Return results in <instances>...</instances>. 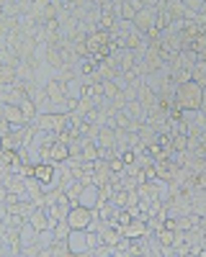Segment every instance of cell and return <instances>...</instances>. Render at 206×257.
I'll list each match as a JSON object with an SVG mask.
<instances>
[{
	"label": "cell",
	"mask_w": 206,
	"mask_h": 257,
	"mask_svg": "<svg viewBox=\"0 0 206 257\" xmlns=\"http://www.w3.org/2000/svg\"><path fill=\"white\" fill-rule=\"evenodd\" d=\"M203 103V85L196 80L188 82H178L175 88V105H180L183 111H201Z\"/></svg>",
	"instance_id": "6da1fadb"
},
{
	"label": "cell",
	"mask_w": 206,
	"mask_h": 257,
	"mask_svg": "<svg viewBox=\"0 0 206 257\" xmlns=\"http://www.w3.org/2000/svg\"><path fill=\"white\" fill-rule=\"evenodd\" d=\"M95 219H98V211L95 208H88V206H82V203H72L65 221L70 224V229H90Z\"/></svg>",
	"instance_id": "7a4b0ae2"
},
{
	"label": "cell",
	"mask_w": 206,
	"mask_h": 257,
	"mask_svg": "<svg viewBox=\"0 0 206 257\" xmlns=\"http://www.w3.org/2000/svg\"><path fill=\"white\" fill-rule=\"evenodd\" d=\"M36 128H41V132H52V134H59L62 128H65L67 123V113H54V111H44V113H36V118L31 121Z\"/></svg>",
	"instance_id": "3957f363"
},
{
	"label": "cell",
	"mask_w": 206,
	"mask_h": 257,
	"mask_svg": "<svg viewBox=\"0 0 206 257\" xmlns=\"http://www.w3.org/2000/svg\"><path fill=\"white\" fill-rule=\"evenodd\" d=\"M109 59H111V64H114V70H116L119 75H124V72H127L132 64L137 62V52H134V49H116Z\"/></svg>",
	"instance_id": "277c9868"
},
{
	"label": "cell",
	"mask_w": 206,
	"mask_h": 257,
	"mask_svg": "<svg viewBox=\"0 0 206 257\" xmlns=\"http://www.w3.org/2000/svg\"><path fill=\"white\" fill-rule=\"evenodd\" d=\"M34 178L41 183V185H49V183H57V165L44 160V162H36L34 165Z\"/></svg>",
	"instance_id": "5b68a950"
},
{
	"label": "cell",
	"mask_w": 206,
	"mask_h": 257,
	"mask_svg": "<svg viewBox=\"0 0 206 257\" xmlns=\"http://www.w3.org/2000/svg\"><path fill=\"white\" fill-rule=\"evenodd\" d=\"M0 113L6 116V121H11V123H13V128H16V126H24V123H29L18 103H0Z\"/></svg>",
	"instance_id": "8992f818"
},
{
	"label": "cell",
	"mask_w": 206,
	"mask_h": 257,
	"mask_svg": "<svg viewBox=\"0 0 206 257\" xmlns=\"http://www.w3.org/2000/svg\"><path fill=\"white\" fill-rule=\"evenodd\" d=\"M29 224H31L39 234H41V231L54 229V224H52V219H49L47 208H34V211H31V216H29Z\"/></svg>",
	"instance_id": "52a82bcc"
},
{
	"label": "cell",
	"mask_w": 206,
	"mask_h": 257,
	"mask_svg": "<svg viewBox=\"0 0 206 257\" xmlns=\"http://www.w3.org/2000/svg\"><path fill=\"white\" fill-rule=\"evenodd\" d=\"M155 13H157L155 8H147V6H144V8H142V11H139V13L132 18L134 29H137V31H142V34H147V31H150V26L155 24Z\"/></svg>",
	"instance_id": "ba28073f"
},
{
	"label": "cell",
	"mask_w": 206,
	"mask_h": 257,
	"mask_svg": "<svg viewBox=\"0 0 206 257\" xmlns=\"http://www.w3.org/2000/svg\"><path fill=\"white\" fill-rule=\"evenodd\" d=\"M67 160H70V144L62 142V139H54L52 147H49V162L62 165V162H67Z\"/></svg>",
	"instance_id": "9c48e42d"
},
{
	"label": "cell",
	"mask_w": 206,
	"mask_h": 257,
	"mask_svg": "<svg viewBox=\"0 0 206 257\" xmlns=\"http://www.w3.org/2000/svg\"><path fill=\"white\" fill-rule=\"evenodd\" d=\"M93 139H95L98 147H116V128L109 126V123H100L95 128V137Z\"/></svg>",
	"instance_id": "30bf717a"
},
{
	"label": "cell",
	"mask_w": 206,
	"mask_h": 257,
	"mask_svg": "<svg viewBox=\"0 0 206 257\" xmlns=\"http://www.w3.org/2000/svg\"><path fill=\"white\" fill-rule=\"evenodd\" d=\"M147 231H150L147 221H139V219H132V224H127V226L121 229V234H124V237H129V239H139Z\"/></svg>",
	"instance_id": "8fae6325"
},
{
	"label": "cell",
	"mask_w": 206,
	"mask_h": 257,
	"mask_svg": "<svg viewBox=\"0 0 206 257\" xmlns=\"http://www.w3.org/2000/svg\"><path fill=\"white\" fill-rule=\"evenodd\" d=\"M70 242L67 239H52V244L44 249V257H70Z\"/></svg>",
	"instance_id": "7c38bea8"
},
{
	"label": "cell",
	"mask_w": 206,
	"mask_h": 257,
	"mask_svg": "<svg viewBox=\"0 0 206 257\" xmlns=\"http://www.w3.org/2000/svg\"><path fill=\"white\" fill-rule=\"evenodd\" d=\"M80 160H85V162H95L98 160L95 139H80Z\"/></svg>",
	"instance_id": "4fadbf2b"
},
{
	"label": "cell",
	"mask_w": 206,
	"mask_h": 257,
	"mask_svg": "<svg viewBox=\"0 0 206 257\" xmlns=\"http://www.w3.org/2000/svg\"><path fill=\"white\" fill-rule=\"evenodd\" d=\"M80 203H82V206H88V208H98V185H95V183H90V185L82 188V193H80Z\"/></svg>",
	"instance_id": "5bb4252c"
},
{
	"label": "cell",
	"mask_w": 206,
	"mask_h": 257,
	"mask_svg": "<svg viewBox=\"0 0 206 257\" xmlns=\"http://www.w3.org/2000/svg\"><path fill=\"white\" fill-rule=\"evenodd\" d=\"M155 237H157L160 247H173V244H175V237H178V231H173V229H168V226H160V229L155 231Z\"/></svg>",
	"instance_id": "9a60e30c"
},
{
	"label": "cell",
	"mask_w": 206,
	"mask_h": 257,
	"mask_svg": "<svg viewBox=\"0 0 206 257\" xmlns=\"http://www.w3.org/2000/svg\"><path fill=\"white\" fill-rule=\"evenodd\" d=\"M70 231H72V229H70V224H67L65 219L57 221V224H54V229H52L54 239H67V237H70Z\"/></svg>",
	"instance_id": "2e32d148"
},
{
	"label": "cell",
	"mask_w": 206,
	"mask_h": 257,
	"mask_svg": "<svg viewBox=\"0 0 206 257\" xmlns=\"http://www.w3.org/2000/svg\"><path fill=\"white\" fill-rule=\"evenodd\" d=\"M124 167H127V165H124V160H121L119 155L109 160V170H111L114 175H121V173H124Z\"/></svg>",
	"instance_id": "e0dca14e"
},
{
	"label": "cell",
	"mask_w": 206,
	"mask_h": 257,
	"mask_svg": "<svg viewBox=\"0 0 206 257\" xmlns=\"http://www.w3.org/2000/svg\"><path fill=\"white\" fill-rule=\"evenodd\" d=\"M11 132H13V123H11V121H6V116L0 113V137H8Z\"/></svg>",
	"instance_id": "ac0fdd59"
},
{
	"label": "cell",
	"mask_w": 206,
	"mask_h": 257,
	"mask_svg": "<svg viewBox=\"0 0 206 257\" xmlns=\"http://www.w3.org/2000/svg\"><path fill=\"white\" fill-rule=\"evenodd\" d=\"M8 193H11V190H8V185H6V183H0V203H6Z\"/></svg>",
	"instance_id": "d6986e66"
},
{
	"label": "cell",
	"mask_w": 206,
	"mask_h": 257,
	"mask_svg": "<svg viewBox=\"0 0 206 257\" xmlns=\"http://www.w3.org/2000/svg\"><path fill=\"white\" fill-rule=\"evenodd\" d=\"M201 113L206 116V90H203V103H201Z\"/></svg>",
	"instance_id": "ffe728a7"
},
{
	"label": "cell",
	"mask_w": 206,
	"mask_h": 257,
	"mask_svg": "<svg viewBox=\"0 0 206 257\" xmlns=\"http://www.w3.org/2000/svg\"><path fill=\"white\" fill-rule=\"evenodd\" d=\"M0 149H3V137H0Z\"/></svg>",
	"instance_id": "44dd1931"
}]
</instances>
